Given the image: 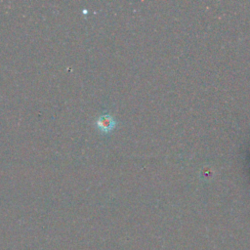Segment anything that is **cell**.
<instances>
[{
  "label": "cell",
  "instance_id": "obj_1",
  "mask_svg": "<svg viewBox=\"0 0 250 250\" xmlns=\"http://www.w3.org/2000/svg\"><path fill=\"white\" fill-rule=\"evenodd\" d=\"M95 125L101 133L108 134L115 128L116 120L109 114H102L96 119Z\"/></svg>",
  "mask_w": 250,
  "mask_h": 250
}]
</instances>
